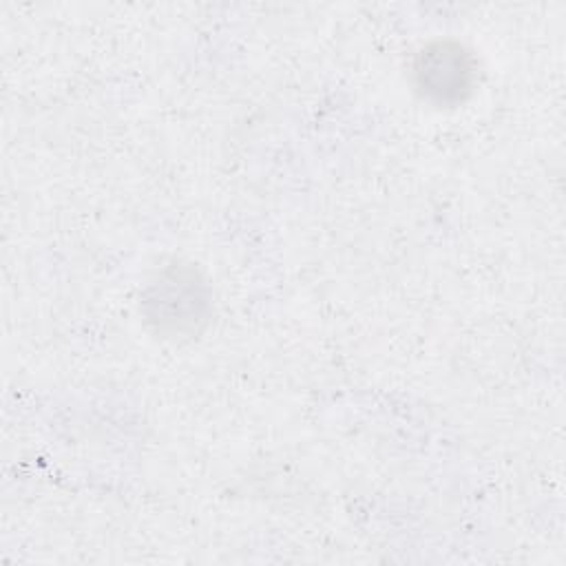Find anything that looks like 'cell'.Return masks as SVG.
<instances>
[{"instance_id":"1","label":"cell","mask_w":566,"mask_h":566,"mask_svg":"<svg viewBox=\"0 0 566 566\" xmlns=\"http://www.w3.org/2000/svg\"><path fill=\"white\" fill-rule=\"evenodd\" d=\"M418 84L427 95L438 102H455L469 91L473 80V66L460 46L438 44L422 51L418 62Z\"/></svg>"}]
</instances>
